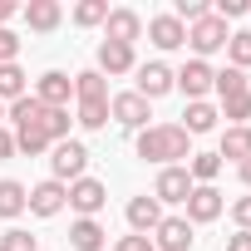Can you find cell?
Masks as SVG:
<instances>
[{"mask_svg": "<svg viewBox=\"0 0 251 251\" xmlns=\"http://www.w3.org/2000/svg\"><path fill=\"white\" fill-rule=\"evenodd\" d=\"M69 108H45V133H50V143H64L69 138Z\"/></svg>", "mask_w": 251, "mask_h": 251, "instance_id": "cell-31", "label": "cell"}, {"mask_svg": "<svg viewBox=\"0 0 251 251\" xmlns=\"http://www.w3.org/2000/svg\"><path fill=\"white\" fill-rule=\"evenodd\" d=\"M74 123H84V128H103V123H108V99H84L79 113H74Z\"/></svg>", "mask_w": 251, "mask_h": 251, "instance_id": "cell-29", "label": "cell"}, {"mask_svg": "<svg viewBox=\"0 0 251 251\" xmlns=\"http://www.w3.org/2000/svg\"><path fill=\"white\" fill-rule=\"evenodd\" d=\"M226 59H231V69H251V30H231Z\"/></svg>", "mask_w": 251, "mask_h": 251, "instance_id": "cell-27", "label": "cell"}, {"mask_svg": "<svg viewBox=\"0 0 251 251\" xmlns=\"http://www.w3.org/2000/svg\"><path fill=\"white\" fill-rule=\"evenodd\" d=\"M103 202H108V187H103L99 177H79V182H69V207H74L79 217H99Z\"/></svg>", "mask_w": 251, "mask_h": 251, "instance_id": "cell-7", "label": "cell"}, {"mask_svg": "<svg viewBox=\"0 0 251 251\" xmlns=\"http://www.w3.org/2000/svg\"><path fill=\"white\" fill-rule=\"evenodd\" d=\"M25 94H30L25 69H20V64H0V103H15V99H25Z\"/></svg>", "mask_w": 251, "mask_h": 251, "instance_id": "cell-23", "label": "cell"}, {"mask_svg": "<svg viewBox=\"0 0 251 251\" xmlns=\"http://www.w3.org/2000/svg\"><path fill=\"white\" fill-rule=\"evenodd\" d=\"M212 79H217V69H212L207 59H187V64L173 74V89H182L187 103H202V99L212 94Z\"/></svg>", "mask_w": 251, "mask_h": 251, "instance_id": "cell-5", "label": "cell"}, {"mask_svg": "<svg viewBox=\"0 0 251 251\" xmlns=\"http://www.w3.org/2000/svg\"><path fill=\"white\" fill-rule=\"evenodd\" d=\"M54 143H50V133L40 128V123H30V128H15V153H30V158H40V153H50Z\"/></svg>", "mask_w": 251, "mask_h": 251, "instance_id": "cell-24", "label": "cell"}, {"mask_svg": "<svg viewBox=\"0 0 251 251\" xmlns=\"http://www.w3.org/2000/svg\"><path fill=\"white\" fill-rule=\"evenodd\" d=\"M226 40H231V30H226V20H217V15H207V20L187 25V45H192V59H207V54L226 50Z\"/></svg>", "mask_w": 251, "mask_h": 251, "instance_id": "cell-3", "label": "cell"}, {"mask_svg": "<svg viewBox=\"0 0 251 251\" xmlns=\"http://www.w3.org/2000/svg\"><path fill=\"white\" fill-rule=\"evenodd\" d=\"M103 241H108V231H103L94 217H79V222L69 226V246H74V251H103Z\"/></svg>", "mask_w": 251, "mask_h": 251, "instance_id": "cell-18", "label": "cell"}, {"mask_svg": "<svg viewBox=\"0 0 251 251\" xmlns=\"http://www.w3.org/2000/svg\"><path fill=\"white\" fill-rule=\"evenodd\" d=\"M226 251H251V231H236V236H226Z\"/></svg>", "mask_w": 251, "mask_h": 251, "instance_id": "cell-39", "label": "cell"}, {"mask_svg": "<svg viewBox=\"0 0 251 251\" xmlns=\"http://www.w3.org/2000/svg\"><path fill=\"white\" fill-rule=\"evenodd\" d=\"M138 35H143V15H138V10H108L103 40H113V45H133Z\"/></svg>", "mask_w": 251, "mask_h": 251, "instance_id": "cell-13", "label": "cell"}, {"mask_svg": "<svg viewBox=\"0 0 251 251\" xmlns=\"http://www.w3.org/2000/svg\"><path fill=\"white\" fill-rule=\"evenodd\" d=\"M113 251H153V241L133 231V236H118V246H113Z\"/></svg>", "mask_w": 251, "mask_h": 251, "instance_id": "cell-37", "label": "cell"}, {"mask_svg": "<svg viewBox=\"0 0 251 251\" xmlns=\"http://www.w3.org/2000/svg\"><path fill=\"white\" fill-rule=\"evenodd\" d=\"M148 108H153V103H148L143 94H133V89L108 99V118H113V123H123V128H133V133H143V128H148V118H153Z\"/></svg>", "mask_w": 251, "mask_h": 251, "instance_id": "cell-4", "label": "cell"}, {"mask_svg": "<svg viewBox=\"0 0 251 251\" xmlns=\"http://www.w3.org/2000/svg\"><path fill=\"white\" fill-rule=\"evenodd\" d=\"M15 15V5H10V0H0V30H5V20Z\"/></svg>", "mask_w": 251, "mask_h": 251, "instance_id": "cell-41", "label": "cell"}, {"mask_svg": "<svg viewBox=\"0 0 251 251\" xmlns=\"http://www.w3.org/2000/svg\"><path fill=\"white\" fill-rule=\"evenodd\" d=\"M69 207V187L64 182H40V187H30V197H25V212H35V217H59Z\"/></svg>", "mask_w": 251, "mask_h": 251, "instance_id": "cell-6", "label": "cell"}, {"mask_svg": "<svg viewBox=\"0 0 251 251\" xmlns=\"http://www.w3.org/2000/svg\"><path fill=\"white\" fill-rule=\"evenodd\" d=\"M138 158L158 168H182L192 158V138L182 133V123H148L138 133Z\"/></svg>", "mask_w": 251, "mask_h": 251, "instance_id": "cell-1", "label": "cell"}, {"mask_svg": "<svg viewBox=\"0 0 251 251\" xmlns=\"http://www.w3.org/2000/svg\"><path fill=\"white\" fill-rule=\"evenodd\" d=\"M182 168H187V177H192L197 187H212V182H217V173H222V158H217V153H192Z\"/></svg>", "mask_w": 251, "mask_h": 251, "instance_id": "cell-20", "label": "cell"}, {"mask_svg": "<svg viewBox=\"0 0 251 251\" xmlns=\"http://www.w3.org/2000/svg\"><path fill=\"white\" fill-rule=\"evenodd\" d=\"M25 197H30V187H25V182H15V177H5V182H0V217L15 222V217L25 212Z\"/></svg>", "mask_w": 251, "mask_h": 251, "instance_id": "cell-21", "label": "cell"}, {"mask_svg": "<svg viewBox=\"0 0 251 251\" xmlns=\"http://www.w3.org/2000/svg\"><path fill=\"white\" fill-rule=\"evenodd\" d=\"M50 168H54V182H79L84 177V168H89V148L79 143V138H64V143H54L50 148Z\"/></svg>", "mask_w": 251, "mask_h": 251, "instance_id": "cell-2", "label": "cell"}, {"mask_svg": "<svg viewBox=\"0 0 251 251\" xmlns=\"http://www.w3.org/2000/svg\"><path fill=\"white\" fill-rule=\"evenodd\" d=\"M133 74H138V89H133V94H143L148 103H153V99H163V94L173 89V69H168L163 59H148V64H138Z\"/></svg>", "mask_w": 251, "mask_h": 251, "instance_id": "cell-11", "label": "cell"}, {"mask_svg": "<svg viewBox=\"0 0 251 251\" xmlns=\"http://www.w3.org/2000/svg\"><path fill=\"white\" fill-rule=\"evenodd\" d=\"M217 158L246 163V158H251V128H226V133H222V148H217Z\"/></svg>", "mask_w": 251, "mask_h": 251, "instance_id": "cell-22", "label": "cell"}, {"mask_svg": "<svg viewBox=\"0 0 251 251\" xmlns=\"http://www.w3.org/2000/svg\"><path fill=\"white\" fill-rule=\"evenodd\" d=\"M148 241H153V251H187L192 246V222L187 217H163Z\"/></svg>", "mask_w": 251, "mask_h": 251, "instance_id": "cell-8", "label": "cell"}, {"mask_svg": "<svg viewBox=\"0 0 251 251\" xmlns=\"http://www.w3.org/2000/svg\"><path fill=\"white\" fill-rule=\"evenodd\" d=\"M103 20H108V0H79V5H74V25L94 30V25H103Z\"/></svg>", "mask_w": 251, "mask_h": 251, "instance_id": "cell-28", "label": "cell"}, {"mask_svg": "<svg viewBox=\"0 0 251 251\" xmlns=\"http://www.w3.org/2000/svg\"><path fill=\"white\" fill-rule=\"evenodd\" d=\"M0 123H5V103H0Z\"/></svg>", "mask_w": 251, "mask_h": 251, "instance_id": "cell-42", "label": "cell"}, {"mask_svg": "<svg viewBox=\"0 0 251 251\" xmlns=\"http://www.w3.org/2000/svg\"><path fill=\"white\" fill-rule=\"evenodd\" d=\"M148 40H153L158 50H182V45H187V25H182L173 10H168V15H153V20H148Z\"/></svg>", "mask_w": 251, "mask_h": 251, "instance_id": "cell-12", "label": "cell"}, {"mask_svg": "<svg viewBox=\"0 0 251 251\" xmlns=\"http://www.w3.org/2000/svg\"><path fill=\"white\" fill-rule=\"evenodd\" d=\"M236 177H241V187H251V158H246V163H236Z\"/></svg>", "mask_w": 251, "mask_h": 251, "instance_id": "cell-40", "label": "cell"}, {"mask_svg": "<svg viewBox=\"0 0 251 251\" xmlns=\"http://www.w3.org/2000/svg\"><path fill=\"white\" fill-rule=\"evenodd\" d=\"M133 69H138L133 45H113V40L99 45V74H103V79H108V74H133Z\"/></svg>", "mask_w": 251, "mask_h": 251, "instance_id": "cell-14", "label": "cell"}, {"mask_svg": "<svg viewBox=\"0 0 251 251\" xmlns=\"http://www.w3.org/2000/svg\"><path fill=\"white\" fill-rule=\"evenodd\" d=\"M251 5H246V0H217V5H212V15L217 20H236V15H246Z\"/></svg>", "mask_w": 251, "mask_h": 251, "instance_id": "cell-35", "label": "cell"}, {"mask_svg": "<svg viewBox=\"0 0 251 251\" xmlns=\"http://www.w3.org/2000/svg\"><path fill=\"white\" fill-rule=\"evenodd\" d=\"M222 118H226V128H246V118H251V94L222 99Z\"/></svg>", "mask_w": 251, "mask_h": 251, "instance_id": "cell-30", "label": "cell"}, {"mask_svg": "<svg viewBox=\"0 0 251 251\" xmlns=\"http://www.w3.org/2000/svg\"><path fill=\"white\" fill-rule=\"evenodd\" d=\"M231 222H236V231H251V197L231 202Z\"/></svg>", "mask_w": 251, "mask_h": 251, "instance_id": "cell-36", "label": "cell"}, {"mask_svg": "<svg viewBox=\"0 0 251 251\" xmlns=\"http://www.w3.org/2000/svg\"><path fill=\"white\" fill-rule=\"evenodd\" d=\"M15 54H20V35L0 30V64H15Z\"/></svg>", "mask_w": 251, "mask_h": 251, "instance_id": "cell-34", "label": "cell"}, {"mask_svg": "<svg viewBox=\"0 0 251 251\" xmlns=\"http://www.w3.org/2000/svg\"><path fill=\"white\" fill-rule=\"evenodd\" d=\"M35 99H40L45 108H69V99H74V79H69L64 69H50V74H40Z\"/></svg>", "mask_w": 251, "mask_h": 251, "instance_id": "cell-9", "label": "cell"}, {"mask_svg": "<svg viewBox=\"0 0 251 251\" xmlns=\"http://www.w3.org/2000/svg\"><path fill=\"white\" fill-rule=\"evenodd\" d=\"M158 222H163V202H158V197H133V202H128V226H133L138 236H153Z\"/></svg>", "mask_w": 251, "mask_h": 251, "instance_id": "cell-17", "label": "cell"}, {"mask_svg": "<svg viewBox=\"0 0 251 251\" xmlns=\"http://www.w3.org/2000/svg\"><path fill=\"white\" fill-rule=\"evenodd\" d=\"M192 187H197V182L187 177V168H163L158 182H153V197H158V202H187Z\"/></svg>", "mask_w": 251, "mask_h": 251, "instance_id": "cell-15", "label": "cell"}, {"mask_svg": "<svg viewBox=\"0 0 251 251\" xmlns=\"http://www.w3.org/2000/svg\"><path fill=\"white\" fill-rule=\"evenodd\" d=\"M217 118H222V113H217L207 99H202V103H187V113H182V133H187V138L212 133V128H217Z\"/></svg>", "mask_w": 251, "mask_h": 251, "instance_id": "cell-19", "label": "cell"}, {"mask_svg": "<svg viewBox=\"0 0 251 251\" xmlns=\"http://www.w3.org/2000/svg\"><path fill=\"white\" fill-rule=\"evenodd\" d=\"M0 251H40V246H35V236H30V231L10 226L5 236H0Z\"/></svg>", "mask_w": 251, "mask_h": 251, "instance_id": "cell-33", "label": "cell"}, {"mask_svg": "<svg viewBox=\"0 0 251 251\" xmlns=\"http://www.w3.org/2000/svg\"><path fill=\"white\" fill-rule=\"evenodd\" d=\"M59 20H64V5H59V0H30V5H25V25H30L35 35L59 30Z\"/></svg>", "mask_w": 251, "mask_h": 251, "instance_id": "cell-16", "label": "cell"}, {"mask_svg": "<svg viewBox=\"0 0 251 251\" xmlns=\"http://www.w3.org/2000/svg\"><path fill=\"white\" fill-rule=\"evenodd\" d=\"M74 99L84 103V99H108V79L99 74V69H79L74 74Z\"/></svg>", "mask_w": 251, "mask_h": 251, "instance_id": "cell-26", "label": "cell"}, {"mask_svg": "<svg viewBox=\"0 0 251 251\" xmlns=\"http://www.w3.org/2000/svg\"><path fill=\"white\" fill-rule=\"evenodd\" d=\"M0 158H15V128L0 123Z\"/></svg>", "mask_w": 251, "mask_h": 251, "instance_id": "cell-38", "label": "cell"}, {"mask_svg": "<svg viewBox=\"0 0 251 251\" xmlns=\"http://www.w3.org/2000/svg\"><path fill=\"white\" fill-rule=\"evenodd\" d=\"M173 15H177L182 25H197V20H207V15H212V5H207V0H177Z\"/></svg>", "mask_w": 251, "mask_h": 251, "instance_id": "cell-32", "label": "cell"}, {"mask_svg": "<svg viewBox=\"0 0 251 251\" xmlns=\"http://www.w3.org/2000/svg\"><path fill=\"white\" fill-rule=\"evenodd\" d=\"M182 207H187V222H192V226H202V222H217V217H222L226 197H222L217 187H192Z\"/></svg>", "mask_w": 251, "mask_h": 251, "instance_id": "cell-10", "label": "cell"}, {"mask_svg": "<svg viewBox=\"0 0 251 251\" xmlns=\"http://www.w3.org/2000/svg\"><path fill=\"white\" fill-rule=\"evenodd\" d=\"M212 89L222 94V99H236V94H251V79H246V69H217V79H212Z\"/></svg>", "mask_w": 251, "mask_h": 251, "instance_id": "cell-25", "label": "cell"}]
</instances>
